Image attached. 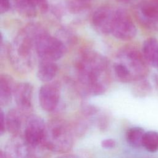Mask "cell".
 Segmentation results:
<instances>
[{
    "label": "cell",
    "mask_w": 158,
    "mask_h": 158,
    "mask_svg": "<svg viewBox=\"0 0 158 158\" xmlns=\"http://www.w3.org/2000/svg\"><path fill=\"white\" fill-rule=\"evenodd\" d=\"M80 93L85 96L103 94L108 85V61L94 51H85L75 64Z\"/></svg>",
    "instance_id": "6da1fadb"
},
{
    "label": "cell",
    "mask_w": 158,
    "mask_h": 158,
    "mask_svg": "<svg viewBox=\"0 0 158 158\" xmlns=\"http://www.w3.org/2000/svg\"><path fill=\"white\" fill-rule=\"evenodd\" d=\"M43 28L30 24L20 30L11 43L8 51L12 67L20 73L30 72L34 64L36 39Z\"/></svg>",
    "instance_id": "7a4b0ae2"
},
{
    "label": "cell",
    "mask_w": 158,
    "mask_h": 158,
    "mask_svg": "<svg viewBox=\"0 0 158 158\" xmlns=\"http://www.w3.org/2000/svg\"><path fill=\"white\" fill-rule=\"evenodd\" d=\"M147 64L143 54L138 49L127 47L118 52L113 67L120 81L130 83L144 78L148 70Z\"/></svg>",
    "instance_id": "3957f363"
},
{
    "label": "cell",
    "mask_w": 158,
    "mask_h": 158,
    "mask_svg": "<svg viewBox=\"0 0 158 158\" xmlns=\"http://www.w3.org/2000/svg\"><path fill=\"white\" fill-rule=\"evenodd\" d=\"M73 136L72 125L62 118H52L46 124L44 142L51 152H68L73 146Z\"/></svg>",
    "instance_id": "277c9868"
},
{
    "label": "cell",
    "mask_w": 158,
    "mask_h": 158,
    "mask_svg": "<svg viewBox=\"0 0 158 158\" xmlns=\"http://www.w3.org/2000/svg\"><path fill=\"white\" fill-rule=\"evenodd\" d=\"M35 46L36 54L40 60L55 62L60 59L66 52L65 44L44 29L37 36Z\"/></svg>",
    "instance_id": "5b68a950"
},
{
    "label": "cell",
    "mask_w": 158,
    "mask_h": 158,
    "mask_svg": "<svg viewBox=\"0 0 158 158\" xmlns=\"http://www.w3.org/2000/svg\"><path fill=\"white\" fill-rule=\"evenodd\" d=\"M136 31L130 15L125 10L115 9L110 34L118 40L127 41L133 38Z\"/></svg>",
    "instance_id": "8992f818"
},
{
    "label": "cell",
    "mask_w": 158,
    "mask_h": 158,
    "mask_svg": "<svg viewBox=\"0 0 158 158\" xmlns=\"http://www.w3.org/2000/svg\"><path fill=\"white\" fill-rule=\"evenodd\" d=\"M46 124L43 118L36 115H29L25 122L23 137L29 148L45 143Z\"/></svg>",
    "instance_id": "52a82bcc"
},
{
    "label": "cell",
    "mask_w": 158,
    "mask_h": 158,
    "mask_svg": "<svg viewBox=\"0 0 158 158\" xmlns=\"http://www.w3.org/2000/svg\"><path fill=\"white\" fill-rule=\"evenodd\" d=\"M137 20L144 28L158 31V0L143 1L135 7Z\"/></svg>",
    "instance_id": "ba28073f"
},
{
    "label": "cell",
    "mask_w": 158,
    "mask_h": 158,
    "mask_svg": "<svg viewBox=\"0 0 158 158\" xmlns=\"http://www.w3.org/2000/svg\"><path fill=\"white\" fill-rule=\"evenodd\" d=\"M60 88L56 83H48L42 85L39 90V103L43 110L46 112L54 110L59 102Z\"/></svg>",
    "instance_id": "9c48e42d"
},
{
    "label": "cell",
    "mask_w": 158,
    "mask_h": 158,
    "mask_svg": "<svg viewBox=\"0 0 158 158\" xmlns=\"http://www.w3.org/2000/svg\"><path fill=\"white\" fill-rule=\"evenodd\" d=\"M115 9L109 6L98 7L92 16L94 29L102 34H110Z\"/></svg>",
    "instance_id": "30bf717a"
},
{
    "label": "cell",
    "mask_w": 158,
    "mask_h": 158,
    "mask_svg": "<svg viewBox=\"0 0 158 158\" xmlns=\"http://www.w3.org/2000/svg\"><path fill=\"white\" fill-rule=\"evenodd\" d=\"M33 86L28 82H22L15 85L14 97L17 108L29 115L32 110Z\"/></svg>",
    "instance_id": "8fae6325"
},
{
    "label": "cell",
    "mask_w": 158,
    "mask_h": 158,
    "mask_svg": "<svg viewBox=\"0 0 158 158\" xmlns=\"http://www.w3.org/2000/svg\"><path fill=\"white\" fill-rule=\"evenodd\" d=\"M6 158H30L28 146L23 136L13 135L2 151Z\"/></svg>",
    "instance_id": "7c38bea8"
},
{
    "label": "cell",
    "mask_w": 158,
    "mask_h": 158,
    "mask_svg": "<svg viewBox=\"0 0 158 158\" xmlns=\"http://www.w3.org/2000/svg\"><path fill=\"white\" fill-rule=\"evenodd\" d=\"M28 115L19 108H12L6 115V130L13 135H20L23 122Z\"/></svg>",
    "instance_id": "4fadbf2b"
},
{
    "label": "cell",
    "mask_w": 158,
    "mask_h": 158,
    "mask_svg": "<svg viewBox=\"0 0 158 158\" xmlns=\"http://www.w3.org/2000/svg\"><path fill=\"white\" fill-rule=\"evenodd\" d=\"M13 78L7 75L2 74L0 77V104L2 106H7L14 96L15 87Z\"/></svg>",
    "instance_id": "5bb4252c"
},
{
    "label": "cell",
    "mask_w": 158,
    "mask_h": 158,
    "mask_svg": "<svg viewBox=\"0 0 158 158\" xmlns=\"http://www.w3.org/2000/svg\"><path fill=\"white\" fill-rule=\"evenodd\" d=\"M143 55L148 64L157 67L158 40L155 38L146 39L143 45Z\"/></svg>",
    "instance_id": "9a60e30c"
},
{
    "label": "cell",
    "mask_w": 158,
    "mask_h": 158,
    "mask_svg": "<svg viewBox=\"0 0 158 158\" xmlns=\"http://www.w3.org/2000/svg\"><path fill=\"white\" fill-rule=\"evenodd\" d=\"M58 71V66L54 61L40 60L38 66L36 75L43 82H49L56 77Z\"/></svg>",
    "instance_id": "2e32d148"
},
{
    "label": "cell",
    "mask_w": 158,
    "mask_h": 158,
    "mask_svg": "<svg viewBox=\"0 0 158 158\" xmlns=\"http://www.w3.org/2000/svg\"><path fill=\"white\" fill-rule=\"evenodd\" d=\"M144 130L139 127H135L128 130L126 134L127 143L133 148H139L143 146V139Z\"/></svg>",
    "instance_id": "e0dca14e"
},
{
    "label": "cell",
    "mask_w": 158,
    "mask_h": 158,
    "mask_svg": "<svg viewBox=\"0 0 158 158\" xmlns=\"http://www.w3.org/2000/svg\"><path fill=\"white\" fill-rule=\"evenodd\" d=\"M143 146L150 152H155L158 151V132L156 131H148L145 132Z\"/></svg>",
    "instance_id": "ac0fdd59"
},
{
    "label": "cell",
    "mask_w": 158,
    "mask_h": 158,
    "mask_svg": "<svg viewBox=\"0 0 158 158\" xmlns=\"http://www.w3.org/2000/svg\"><path fill=\"white\" fill-rule=\"evenodd\" d=\"M12 5L22 14L27 16H33L36 12V8L33 7L29 0H10Z\"/></svg>",
    "instance_id": "d6986e66"
},
{
    "label": "cell",
    "mask_w": 158,
    "mask_h": 158,
    "mask_svg": "<svg viewBox=\"0 0 158 158\" xmlns=\"http://www.w3.org/2000/svg\"><path fill=\"white\" fill-rule=\"evenodd\" d=\"M135 85L134 88V93L135 95L142 97L149 94L151 90L150 83L144 78L135 81Z\"/></svg>",
    "instance_id": "ffe728a7"
},
{
    "label": "cell",
    "mask_w": 158,
    "mask_h": 158,
    "mask_svg": "<svg viewBox=\"0 0 158 158\" xmlns=\"http://www.w3.org/2000/svg\"><path fill=\"white\" fill-rule=\"evenodd\" d=\"M99 109L91 104L84 102L81 106V111L83 114L86 117H90L94 115L99 112Z\"/></svg>",
    "instance_id": "44dd1931"
},
{
    "label": "cell",
    "mask_w": 158,
    "mask_h": 158,
    "mask_svg": "<svg viewBox=\"0 0 158 158\" xmlns=\"http://www.w3.org/2000/svg\"><path fill=\"white\" fill-rule=\"evenodd\" d=\"M91 0H71V7L73 10H80L86 7Z\"/></svg>",
    "instance_id": "7402d4cb"
},
{
    "label": "cell",
    "mask_w": 158,
    "mask_h": 158,
    "mask_svg": "<svg viewBox=\"0 0 158 158\" xmlns=\"http://www.w3.org/2000/svg\"><path fill=\"white\" fill-rule=\"evenodd\" d=\"M31 5L36 8V7H40L42 10H46L48 8L47 0H29Z\"/></svg>",
    "instance_id": "603a6c76"
},
{
    "label": "cell",
    "mask_w": 158,
    "mask_h": 158,
    "mask_svg": "<svg viewBox=\"0 0 158 158\" xmlns=\"http://www.w3.org/2000/svg\"><path fill=\"white\" fill-rule=\"evenodd\" d=\"M108 117L106 115H101L98 119V128L100 130H104L107 127L108 123H109V120H108Z\"/></svg>",
    "instance_id": "cb8c5ba5"
},
{
    "label": "cell",
    "mask_w": 158,
    "mask_h": 158,
    "mask_svg": "<svg viewBox=\"0 0 158 158\" xmlns=\"http://www.w3.org/2000/svg\"><path fill=\"white\" fill-rule=\"evenodd\" d=\"M101 146L104 149H113L116 146V141L114 139L108 138L101 141Z\"/></svg>",
    "instance_id": "d4e9b609"
},
{
    "label": "cell",
    "mask_w": 158,
    "mask_h": 158,
    "mask_svg": "<svg viewBox=\"0 0 158 158\" xmlns=\"http://www.w3.org/2000/svg\"><path fill=\"white\" fill-rule=\"evenodd\" d=\"M10 0H0V12L1 14L7 12L11 7Z\"/></svg>",
    "instance_id": "484cf974"
},
{
    "label": "cell",
    "mask_w": 158,
    "mask_h": 158,
    "mask_svg": "<svg viewBox=\"0 0 158 158\" xmlns=\"http://www.w3.org/2000/svg\"><path fill=\"white\" fill-rule=\"evenodd\" d=\"M0 133L1 135H3L5 131L6 130V115L4 114L2 110H1L0 112Z\"/></svg>",
    "instance_id": "4316f807"
},
{
    "label": "cell",
    "mask_w": 158,
    "mask_h": 158,
    "mask_svg": "<svg viewBox=\"0 0 158 158\" xmlns=\"http://www.w3.org/2000/svg\"><path fill=\"white\" fill-rule=\"evenodd\" d=\"M56 158H78L77 156L73 155V154H65L63 155H61Z\"/></svg>",
    "instance_id": "83f0119b"
},
{
    "label": "cell",
    "mask_w": 158,
    "mask_h": 158,
    "mask_svg": "<svg viewBox=\"0 0 158 158\" xmlns=\"http://www.w3.org/2000/svg\"><path fill=\"white\" fill-rule=\"evenodd\" d=\"M117 1L120 2L124 3V4H130V3H132L135 1H136V0H117Z\"/></svg>",
    "instance_id": "f1b7e54d"
},
{
    "label": "cell",
    "mask_w": 158,
    "mask_h": 158,
    "mask_svg": "<svg viewBox=\"0 0 158 158\" xmlns=\"http://www.w3.org/2000/svg\"><path fill=\"white\" fill-rule=\"evenodd\" d=\"M0 158H6L2 150H1V151H0Z\"/></svg>",
    "instance_id": "f546056e"
},
{
    "label": "cell",
    "mask_w": 158,
    "mask_h": 158,
    "mask_svg": "<svg viewBox=\"0 0 158 158\" xmlns=\"http://www.w3.org/2000/svg\"><path fill=\"white\" fill-rule=\"evenodd\" d=\"M157 68H158V65H157Z\"/></svg>",
    "instance_id": "4dcf8cb0"
}]
</instances>
